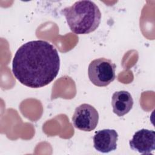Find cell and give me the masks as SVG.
I'll return each instance as SVG.
<instances>
[{"label":"cell","instance_id":"4","mask_svg":"<svg viewBox=\"0 0 155 155\" xmlns=\"http://www.w3.org/2000/svg\"><path fill=\"white\" fill-rule=\"evenodd\" d=\"M99 113L96 109L88 104L77 107L72 117L74 127L84 131H91L98 124Z\"/></svg>","mask_w":155,"mask_h":155},{"label":"cell","instance_id":"2","mask_svg":"<svg viewBox=\"0 0 155 155\" xmlns=\"http://www.w3.org/2000/svg\"><path fill=\"white\" fill-rule=\"evenodd\" d=\"M70 30L77 35L89 34L97 29L101 21L98 6L88 0L78 1L62 10Z\"/></svg>","mask_w":155,"mask_h":155},{"label":"cell","instance_id":"7","mask_svg":"<svg viewBox=\"0 0 155 155\" xmlns=\"http://www.w3.org/2000/svg\"><path fill=\"white\" fill-rule=\"evenodd\" d=\"M133 99L131 94L125 90L116 91L111 97L113 111L118 116H123L127 114L133 108Z\"/></svg>","mask_w":155,"mask_h":155},{"label":"cell","instance_id":"5","mask_svg":"<svg viewBox=\"0 0 155 155\" xmlns=\"http://www.w3.org/2000/svg\"><path fill=\"white\" fill-rule=\"evenodd\" d=\"M130 148L143 154H151L155 149V133L142 128L136 131L129 142Z\"/></svg>","mask_w":155,"mask_h":155},{"label":"cell","instance_id":"6","mask_svg":"<svg viewBox=\"0 0 155 155\" xmlns=\"http://www.w3.org/2000/svg\"><path fill=\"white\" fill-rule=\"evenodd\" d=\"M118 134L113 129H104L95 132L93 137L94 148L96 150L107 153L117 148Z\"/></svg>","mask_w":155,"mask_h":155},{"label":"cell","instance_id":"3","mask_svg":"<svg viewBox=\"0 0 155 155\" xmlns=\"http://www.w3.org/2000/svg\"><path fill=\"white\" fill-rule=\"evenodd\" d=\"M116 67L110 59L105 58L95 59L88 65L89 79L96 86L107 87L115 79Z\"/></svg>","mask_w":155,"mask_h":155},{"label":"cell","instance_id":"1","mask_svg":"<svg viewBox=\"0 0 155 155\" xmlns=\"http://www.w3.org/2000/svg\"><path fill=\"white\" fill-rule=\"evenodd\" d=\"M60 58L50 42L35 40L22 45L12 61V72L22 84L33 88L51 83L58 74Z\"/></svg>","mask_w":155,"mask_h":155}]
</instances>
